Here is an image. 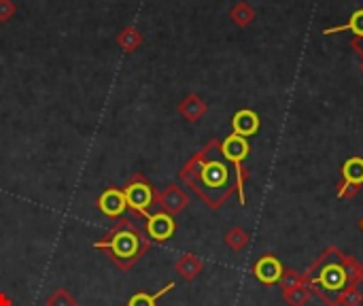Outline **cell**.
Returning <instances> with one entry per match:
<instances>
[{"label": "cell", "mask_w": 363, "mask_h": 306, "mask_svg": "<svg viewBox=\"0 0 363 306\" xmlns=\"http://www.w3.org/2000/svg\"><path fill=\"white\" fill-rule=\"evenodd\" d=\"M170 290H174V283L170 281L166 288H162L160 292H155V294H147V292H138V294H134L130 300H128V306H155L157 305V300L164 296V294H168Z\"/></svg>", "instance_id": "4fadbf2b"}, {"label": "cell", "mask_w": 363, "mask_h": 306, "mask_svg": "<svg viewBox=\"0 0 363 306\" xmlns=\"http://www.w3.org/2000/svg\"><path fill=\"white\" fill-rule=\"evenodd\" d=\"M342 175H345V187L363 185V158H351L342 166Z\"/></svg>", "instance_id": "30bf717a"}, {"label": "cell", "mask_w": 363, "mask_h": 306, "mask_svg": "<svg viewBox=\"0 0 363 306\" xmlns=\"http://www.w3.org/2000/svg\"><path fill=\"white\" fill-rule=\"evenodd\" d=\"M98 209H100L106 217H113V219L119 217V215H123V211L128 209L123 190L108 187V190L98 198Z\"/></svg>", "instance_id": "5b68a950"}, {"label": "cell", "mask_w": 363, "mask_h": 306, "mask_svg": "<svg viewBox=\"0 0 363 306\" xmlns=\"http://www.w3.org/2000/svg\"><path fill=\"white\" fill-rule=\"evenodd\" d=\"M0 306H13L11 296H9V294H4V292H0Z\"/></svg>", "instance_id": "ac0fdd59"}, {"label": "cell", "mask_w": 363, "mask_h": 306, "mask_svg": "<svg viewBox=\"0 0 363 306\" xmlns=\"http://www.w3.org/2000/svg\"><path fill=\"white\" fill-rule=\"evenodd\" d=\"M253 273H255L257 281H262L264 285H272V283L281 281V277H283V266H281V262H279L277 258H270V256H268V258H262V260L255 264Z\"/></svg>", "instance_id": "ba28073f"}, {"label": "cell", "mask_w": 363, "mask_h": 306, "mask_svg": "<svg viewBox=\"0 0 363 306\" xmlns=\"http://www.w3.org/2000/svg\"><path fill=\"white\" fill-rule=\"evenodd\" d=\"M342 30H349V32H353V34H355V40H362L363 38V9L355 11L347 23H342V26H336V28H328L323 34H338V32H342Z\"/></svg>", "instance_id": "8fae6325"}, {"label": "cell", "mask_w": 363, "mask_h": 306, "mask_svg": "<svg viewBox=\"0 0 363 306\" xmlns=\"http://www.w3.org/2000/svg\"><path fill=\"white\" fill-rule=\"evenodd\" d=\"M174 230H177V224H174L172 215H168V213H164V211H160V213L147 217V234H149V239L155 241V243L168 241V239L174 234Z\"/></svg>", "instance_id": "277c9868"}, {"label": "cell", "mask_w": 363, "mask_h": 306, "mask_svg": "<svg viewBox=\"0 0 363 306\" xmlns=\"http://www.w3.org/2000/svg\"><path fill=\"white\" fill-rule=\"evenodd\" d=\"M232 130H234V134L245 136V138L253 136L259 130V115L251 109L238 111L232 119Z\"/></svg>", "instance_id": "52a82bcc"}, {"label": "cell", "mask_w": 363, "mask_h": 306, "mask_svg": "<svg viewBox=\"0 0 363 306\" xmlns=\"http://www.w3.org/2000/svg\"><path fill=\"white\" fill-rule=\"evenodd\" d=\"M143 43V36H140V32L136 30V28H125L119 36H117V45L123 49V51H134L138 45Z\"/></svg>", "instance_id": "9a60e30c"}, {"label": "cell", "mask_w": 363, "mask_h": 306, "mask_svg": "<svg viewBox=\"0 0 363 306\" xmlns=\"http://www.w3.org/2000/svg\"><path fill=\"white\" fill-rule=\"evenodd\" d=\"M123 196H125L128 209H132L136 215H143L145 219L149 217L147 209H149V204H153L155 192H153V187L147 183V179L143 175H136V177L130 179V183L123 187Z\"/></svg>", "instance_id": "7a4b0ae2"}, {"label": "cell", "mask_w": 363, "mask_h": 306, "mask_svg": "<svg viewBox=\"0 0 363 306\" xmlns=\"http://www.w3.org/2000/svg\"><path fill=\"white\" fill-rule=\"evenodd\" d=\"M200 271H202V264H200V260H198L194 253H185V256L177 262V273H179L181 277H185L187 281H189V279H196V277L200 275Z\"/></svg>", "instance_id": "7c38bea8"}, {"label": "cell", "mask_w": 363, "mask_h": 306, "mask_svg": "<svg viewBox=\"0 0 363 306\" xmlns=\"http://www.w3.org/2000/svg\"><path fill=\"white\" fill-rule=\"evenodd\" d=\"M179 111H181V115L185 117V119H189V121H196L204 111H206V106H204V102L198 98V96H187L183 102H181V106H179Z\"/></svg>", "instance_id": "5bb4252c"}, {"label": "cell", "mask_w": 363, "mask_h": 306, "mask_svg": "<svg viewBox=\"0 0 363 306\" xmlns=\"http://www.w3.org/2000/svg\"><path fill=\"white\" fill-rule=\"evenodd\" d=\"M149 245L151 243L143 239V232L130 219H119L117 226L108 230V234L102 241L94 243L96 249H106L111 253V260L123 273H128L134 266V262L140 260V256L149 249Z\"/></svg>", "instance_id": "6da1fadb"}, {"label": "cell", "mask_w": 363, "mask_h": 306, "mask_svg": "<svg viewBox=\"0 0 363 306\" xmlns=\"http://www.w3.org/2000/svg\"><path fill=\"white\" fill-rule=\"evenodd\" d=\"M353 45H355V47L359 49V53H363V38H362V40H353Z\"/></svg>", "instance_id": "d6986e66"}, {"label": "cell", "mask_w": 363, "mask_h": 306, "mask_svg": "<svg viewBox=\"0 0 363 306\" xmlns=\"http://www.w3.org/2000/svg\"><path fill=\"white\" fill-rule=\"evenodd\" d=\"M155 202L160 204V209H162L164 213L174 215V213L183 211V209H185V204H187L189 200H187V196L183 194V190H181V187L170 185V187H166L162 194H157V196H155Z\"/></svg>", "instance_id": "8992f818"}, {"label": "cell", "mask_w": 363, "mask_h": 306, "mask_svg": "<svg viewBox=\"0 0 363 306\" xmlns=\"http://www.w3.org/2000/svg\"><path fill=\"white\" fill-rule=\"evenodd\" d=\"M221 153L225 160H230L234 164L236 170V179H238V194H240V204H245V192H242V183H245V173L240 162L249 155V141L245 136L238 134H230L223 143H221Z\"/></svg>", "instance_id": "3957f363"}, {"label": "cell", "mask_w": 363, "mask_h": 306, "mask_svg": "<svg viewBox=\"0 0 363 306\" xmlns=\"http://www.w3.org/2000/svg\"><path fill=\"white\" fill-rule=\"evenodd\" d=\"M45 306H77V300H74V296H72L70 292H66V290H55V292L47 298Z\"/></svg>", "instance_id": "2e32d148"}, {"label": "cell", "mask_w": 363, "mask_h": 306, "mask_svg": "<svg viewBox=\"0 0 363 306\" xmlns=\"http://www.w3.org/2000/svg\"><path fill=\"white\" fill-rule=\"evenodd\" d=\"M317 283H321L325 290H340L345 283H347V273L342 266L338 264H332V266H325L321 277L317 279Z\"/></svg>", "instance_id": "9c48e42d"}, {"label": "cell", "mask_w": 363, "mask_h": 306, "mask_svg": "<svg viewBox=\"0 0 363 306\" xmlns=\"http://www.w3.org/2000/svg\"><path fill=\"white\" fill-rule=\"evenodd\" d=\"M362 228H363V222H362Z\"/></svg>", "instance_id": "ffe728a7"}, {"label": "cell", "mask_w": 363, "mask_h": 306, "mask_svg": "<svg viewBox=\"0 0 363 306\" xmlns=\"http://www.w3.org/2000/svg\"><path fill=\"white\" fill-rule=\"evenodd\" d=\"M15 13V4L11 0H0V21H9Z\"/></svg>", "instance_id": "e0dca14e"}]
</instances>
